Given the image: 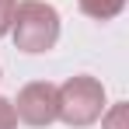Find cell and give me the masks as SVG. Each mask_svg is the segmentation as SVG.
Returning <instances> with one entry per match:
<instances>
[{
	"instance_id": "6da1fadb",
	"label": "cell",
	"mask_w": 129,
	"mask_h": 129,
	"mask_svg": "<svg viewBox=\"0 0 129 129\" xmlns=\"http://www.w3.org/2000/svg\"><path fill=\"white\" fill-rule=\"evenodd\" d=\"M105 108H108L105 84L91 73H73L56 87V122H63L70 129L94 126Z\"/></svg>"
},
{
	"instance_id": "7a4b0ae2",
	"label": "cell",
	"mask_w": 129,
	"mask_h": 129,
	"mask_svg": "<svg viewBox=\"0 0 129 129\" xmlns=\"http://www.w3.org/2000/svg\"><path fill=\"white\" fill-rule=\"evenodd\" d=\"M7 35L14 39V49H21L28 56L49 52L59 42V11L45 0H18Z\"/></svg>"
},
{
	"instance_id": "3957f363",
	"label": "cell",
	"mask_w": 129,
	"mask_h": 129,
	"mask_svg": "<svg viewBox=\"0 0 129 129\" xmlns=\"http://www.w3.org/2000/svg\"><path fill=\"white\" fill-rule=\"evenodd\" d=\"M11 105H14L18 122H24V126H31V129H45V126L56 122V84L31 80V84H24L18 91V98Z\"/></svg>"
},
{
	"instance_id": "277c9868",
	"label": "cell",
	"mask_w": 129,
	"mask_h": 129,
	"mask_svg": "<svg viewBox=\"0 0 129 129\" xmlns=\"http://www.w3.org/2000/svg\"><path fill=\"white\" fill-rule=\"evenodd\" d=\"M77 7L91 21H112L126 11V0H77Z\"/></svg>"
},
{
	"instance_id": "5b68a950",
	"label": "cell",
	"mask_w": 129,
	"mask_h": 129,
	"mask_svg": "<svg viewBox=\"0 0 129 129\" xmlns=\"http://www.w3.org/2000/svg\"><path fill=\"white\" fill-rule=\"evenodd\" d=\"M101 129H129V101H115L112 108L101 112Z\"/></svg>"
},
{
	"instance_id": "8992f818",
	"label": "cell",
	"mask_w": 129,
	"mask_h": 129,
	"mask_svg": "<svg viewBox=\"0 0 129 129\" xmlns=\"http://www.w3.org/2000/svg\"><path fill=\"white\" fill-rule=\"evenodd\" d=\"M14 7H18V0H0V39L11 31V21H14Z\"/></svg>"
},
{
	"instance_id": "52a82bcc",
	"label": "cell",
	"mask_w": 129,
	"mask_h": 129,
	"mask_svg": "<svg viewBox=\"0 0 129 129\" xmlns=\"http://www.w3.org/2000/svg\"><path fill=\"white\" fill-rule=\"evenodd\" d=\"M0 129H18V115H14V105L0 94Z\"/></svg>"
},
{
	"instance_id": "ba28073f",
	"label": "cell",
	"mask_w": 129,
	"mask_h": 129,
	"mask_svg": "<svg viewBox=\"0 0 129 129\" xmlns=\"http://www.w3.org/2000/svg\"><path fill=\"white\" fill-rule=\"evenodd\" d=\"M0 73H4V70H0Z\"/></svg>"
}]
</instances>
